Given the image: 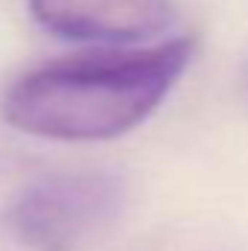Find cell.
<instances>
[{
	"instance_id": "1",
	"label": "cell",
	"mask_w": 248,
	"mask_h": 251,
	"mask_svg": "<svg viewBox=\"0 0 248 251\" xmlns=\"http://www.w3.org/2000/svg\"><path fill=\"white\" fill-rule=\"evenodd\" d=\"M193 62V41L73 56L41 64L3 94V120L32 137L64 143L114 140L146 123Z\"/></svg>"
},
{
	"instance_id": "3",
	"label": "cell",
	"mask_w": 248,
	"mask_h": 251,
	"mask_svg": "<svg viewBox=\"0 0 248 251\" xmlns=\"http://www.w3.org/2000/svg\"><path fill=\"white\" fill-rule=\"evenodd\" d=\"M38 26L64 41L140 44L175 24L173 0H26Z\"/></svg>"
},
{
	"instance_id": "2",
	"label": "cell",
	"mask_w": 248,
	"mask_h": 251,
	"mask_svg": "<svg viewBox=\"0 0 248 251\" xmlns=\"http://www.w3.org/2000/svg\"><path fill=\"white\" fill-rule=\"evenodd\" d=\"M123 201L125 187L111 173H53L21 190L9 225L32 251H85L117 222Z\"/></svg>"
}]
</instances>
